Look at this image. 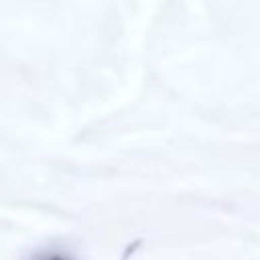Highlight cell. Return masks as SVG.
Masks as SVG:
<instances>
[{"mask_svg": "<svg viewBox=\"0 0 260 260\" xmlns=\"http://www.w3.org/2000/svg\"><path fill=\"white\" fill-rule=\"evenodd\" d=\"M37 260H73V258L67 254H61V252H47V254L39 256Z\"/></svg>", "mask_w": 260, "mask_h": 260, "instance_id": "1", "label": "cell"}]
</instances>
